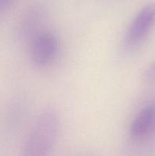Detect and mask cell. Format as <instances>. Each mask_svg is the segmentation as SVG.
<instances>
[{"label": "cell", "instance_id": "2", "mask_svg": "<svg viewBox=\"0 0 155 156\" xmlns=\"http://www.w3.org/2000/svg\"><path fill=\"white\" fill-rule=\"evenodd\" d=\"M155 27V2L143 6L131 22L125 35V45L129 48L139 45Z\"/></svg>", "mask_w": 155, "mask_h": 156}, {"label": "cell", "instance_id": "4", "mask_svg": "<svg viewBox=\"0 0 155 156\" xmlns=\"http://www.w3.org/2000/svg\"><path fill=\"white\" fill-rule=\"evenodd\" d=\"M59 49L56 35L51 31L41 30L31 40L30 52L32 62L37 66H46L56 59Z\"/></svg>", "mask_w": 155, "mask_h": 156}, {"label": "cell", "instance_id": "5", "mask_svg": "<svg viewBox=\"0 0 155 156\" xmlns=\"http://www.w3.org/2000/svg\"><path fill=\"white\" fill-rule=\"evenodd\" d=\"M155 130V103L149 104L141 110L132 121L129 135L140 141L148 137Z\"/></svg>", "mask_w": 155, "mask_h": 156}, {"label": "cell", "instance_id": "7", "mask_svg": "<svg viewBox=\"0 0 155 156\" xmlns=\"http://www.w3.org/2000/svg\"><path fill=\"white\" fill-rule=\"evenodd\" d=\"M15 2V0H0V14L8 10Z\"/></svg>", "mask_w": 155, "mask_h": 156}, {"label": "cell", "instance_id": "1", "mask_svg": "<svg viewBox=\"0 0 155 156\" xmlns=\"http://www.w3.org/2000/svg\"><path fill=\"white\" fill-rule=\"evenodd\" d=\"M59 130L60 122L57 114L51 111L41 114L35 122L24 144V155H50L57 143Z\"/></svg>", "mask_w": 155, "mask_h": 156}, {"label": "cell", "instance_id": "3", "mask_svg": "<svg viewBox=\"0 0 155 156\" xmlns=\"http://www.w3.org/2000/svg\"><path fill=\"white\" fill-rule=\"evenodd\" d=\"M47 16V8L42 2L35 1L29 5L20 18L17 35L21 41L32 40L41 31L40 27Z\"/></svg>", "mask_w": 155, "mask_h": 156}, {"label": "cell", "instance_id": "6", "mask_svg": "<svg viewBox=\"0 0 155 156\" xmlns=\"http://www.w3.org/2000/svg\"><path fill=\"white\" fill-rule=\"evenodd\" d=\"M142 77L146 82H155V62L147 67Z\"/></svg>", "mask_w": 155, "mask_h": 156}]
</instances>
